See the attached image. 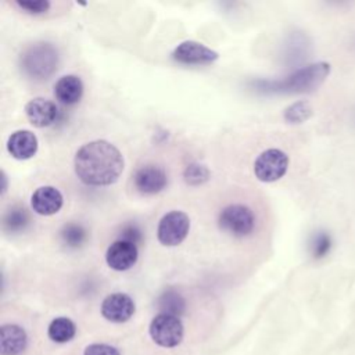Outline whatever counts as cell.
Wrapping results in <instances>:
<instances>
[{
	"label": "cell",
	"mask_w": 355,
	"mask_h": 355,
	"mask_svg": "<svg viewBox=\"0 0 355 355\" xmlns=\"http://www.w3.org/2000/svg\"><path fill=\"white\" fill-rule=\"evenodd\" d=\"M123 166V155L107 140H93L83 144L73 158L75 173L87 186H110L115 183Z\"/></svg>",
	"instance_id": "6da1fadb"
},
{
	"label": "cell",
	"mask_w": 355,
	"mask_h": 355,
	"mask_svg": "<svg viewBox=\"0 0 355 355\" xmlns=\"http://www.w3.org/2000/svg\"><path fill=\"white\" fill-rule=\"evenodd\" d=\"M330 73V65L327 62H315L306 65L294 73H291L287 79L276 83L273 90L283 93H305L318 89L324 79Z\"/></svg>",
	"instance_id": "7a4b0ae2"
},
{
	"label": "cell",
	"mask_w": 355,
	"mask_h": 355,
	"mask_svg": "<svg viewBox=\"0 0 355 355\" xmlns=\"http://www.w3.org/2000/svg\"><path fill=\"white\" fill-rule=\"evenodd\" d=\"M57 50L50 43L29 47L22 55V69L32 78L47 79L57 68Z\"/></svg>",
	"instance_id": "3957f363"
},
{
	"label": "cell",
	"mask_w": 355,
	"mask_h": 355,
	"mask_svg": "<svg viewBox=\"0 0 355 355\" xmlns=\"http://www.w3.org/2000/svg\"><path fill=\"white\" fill-rule=\"evenodd\" d=\"M148 334L157 345L162 348H175L183 341L184 327L179 316L158 313L150 322Z\"/></svg>",
	"instance_id": "277c9868"
},
{
	"label": "cell",
	"mask_w": 355,
	"mask_h": 355,
	"mask_svg": "<svg viewBox=\"0 0 355 355\" xmlns=\"http://www.w3.org/2000/svg\"><path fill=\"white\" fill-rule=\"evenodd\" d=\"M288 155L279 148L262 151L254 162L255 178L261 182L270 183L283 178L288 169Z\"/></svg>",
	"instance_id": "5b68a950"
},
{
	"label": "cell",
	"mask_w": 355,
	"mask_h": 355,
	"mask_svg": "<svg viewBox=\"0 0 355 355\" xmlns=\"http://www.w3.org/2000/svg\"><path fill=\"white\" fill-rule=\"evenodd\" d=\"M218 223L223 232L234 237H244L252 232L255 219L248 207L241 204H230L220 211Z\"/></svg>",
	"instance_id": "8992f818"
},
{
	"label": "cell",
	"mask_w": 355,
	"mask_h": 355,
	"mask_svg": "<svg viewBox=\"0 0 355 355\" xmlns=\"http://www.w3.org/2000/svg\"><path fill=\"white\" fill-rule=\"evenodd\" d=\"M190 219L183 211H169L166 212L157 229V237L161 244L166 247H175L180 244L189 234Z\"/></svg>",
	"instance_id": "52a82bcc"
},
{
	"label": "cell",
	"mask_w": 355,
	"mask_h": 355,
	"mask_svg": "<svg viewBox=\"0 0 355 355\" xmlns=\"http://www.w3.org/2000/svg\"><path fill=\"white\" fill-rule=\"evenodd\" d=\"M100 311L108 322L123 323L133 316L136 305L130 295L125 293H112L103 300Z\"/></svg>",
	"instance_id": "ba28073f"
},
{
	"label": "cell",
	"mask_w": 355,
	"mask_h": 355,
	"mask_svg": "<svg viewBox=\"0 0 355 355\" xmlns=\"http://www.w3.org/2000/svg\"><path fill=\"white\" fill-rule=\"evenodd\" d=\"M218 53L207 47L205 44L196 40L182 42L173 51L172 58L180 64L198 65V64H211L218 60Z\"/></svg>",
	"instance_id": "9c48e42d"
},
{
	"label": "cell",
	"mask_w": 355,
	"mask_h": 355,
	"mask_svg": "<svg viewBox=\"0 0 355 355\" xmlns=\"http://www.w3.org/2000/svg\"><path fill=\"white\" fill-rule=\"evenodd\" d=\"M139 258L137 245L126 241V240H115L110 244L105 251V262L107 265L118 272H123L135 266Z\"/></svg>",
	"instance_id": "30bf717a"
},
{
	"label": "cell",
	"mask_w": 355,
	"mask_h": 355,
	"mask_svg": "<svg viewBox=\"0 0 355 355\" xmlns=\"http://www.w3.org/2000/svg\"><path fill=\"white\" fill-rule=\"evenodd\" d=\"M58 107L43 97H35L25 104V115L35 128L51 126L58 119Z\"/></svg>",
	"instance_id": "8fae6325"
},
{
	"label": "cell",
	"mask_w": 355,
	"mask_h": 355,
	"mask_svg": "<svg viewBox=\"0 0 355 355\" xmlns=\"http://www.w3.org/2000/svg\"><path fill=\"white\" fill-rule=\"evenodd\" d=\"M64 202L61 191L54 186H40L31 196L32 209L43 216L57 214Z\"/></svg>",
	"instance_id": "7c38bea8"
},
{
	"label": "cell",
	"mask_w": 355,
	"mask_h": 355,
	"mask_svg": "<svg viewBox=\"0 0 355 355\" xmlns=\"http://www.w3.org/2000/svg\"><path fill=\"white\" fill-rule=\"evenodd\" d=\"M135 187L143 194H155L165 189L168 183L166 173L162 168L155 165H146L136 171L133 176Z\"/></svg>",
	"instance_id": "4fadbf2b"
},
{
	"label": "cell",
	"mask_w": 355,
	"mask_h": 355,
	"mask_svg": "<svg viewBox=\"0 0 355 355\" xmlns=\"http://www.w3.org/2000/svg\"><path fill=\"white\" fill-rule=\"evenodd\" d=\"M28 348L26 331L15 323H6L0 327V354L21 355Z\"/></svg>",
	"instance_id": "5bb4252c"
},
{
	"label": "cell",
	"mask_w": 355,
	"mask_h": 355,
	"mask_svg": "<svg viewBox=\"0 0 355 355\" xmlns=\"http://www.w3.org/2000/svg\"><path fill=\"white\" fill-rule=\"evenodd\" d=\"M37 137L31 130H15L7 140V151L15 159H29L37 151Z\"/></svg>",
	"instance_id": "9a60e30c"
},
{
	"label": "cell",
	"mask_w": 355,
	"mask_h": 355,
	"mask_svg": "<svg viewBox=\"0 0 355 355\" xmlns=\"http://www.w3.org/2000/svg\"><path fill=\"white\" fill-rule=\"evenodd\" d=\"M83 94V83L76 75H64L54 85L55 98L67 105L76 104Z\"/></svg>",
	"instance_id": "2e32d148"
},
{
	"label": "cell",
	"mask_w": 355,
	"mask_h": 355,
	"mask_svg": "<svg viewBox=\"0 0 355 355\" xmlns=\"http://www.w3.org/2000/svg\"><path fill=\"white\" fill-rule=\"evenodd\" d=\"M75 334H76L75 323L69 318H65V316L53 319L47 327L49 338L58 344L71 341L75 337Z\"/></svg>",
	"instance_id": "e0dca14e"
},
{
	"label": "cell",
	"mask_w": 355,
	"mask_h": 355,
	"mask_svg": "<svg viewBox=\"0 0 355 355\" xmlns=\"http://www.w3.org/2000/svg\"><path fill=\"white\" fill-rule=\"evenodd\" d=\"M60 237L62 243L69 248H79L87 240V232L80 223H67L60 230Z\"/></svg>",
	"instance_id": "ac0fdd59"
},
{
	"label": "cell",
	"mask_w": 355,
	"mask_h": 355,
	"mask_svg": "<svg viewBox=\"0 0 355 355\" xmlns=\"http://www.w3.org/2000/svg\"><path fill=\"white\" fill-rule=\"evenodd\" d=\"M29 223V215L24 207H11L3 218L4 230L10 233H18L25 230Z\"/></svg>",
	"instance_id": "d6986e66"
},
{
	"label": "cell",
	"mask_w": 355,
	"mask_h": 355,
	"mask_svg": "<svg viewBox=\"0 0 355 355\" xmlns=\"http://www.w3.org/2000/svg\"><path fill=\"white\" fill-rule=\"evenodd\" d=\"M158 306L161 309V313L180 316L184 312L186 302L179 293L173 290H168L158 298Z\"/></svg>",
	"instance_id": "ffe728a7"
},
{
	"label": "cell",
	"mask_w": 355,
	"mask_h": 355,
	"mask_svg": "<svg viewBox=\"0 0 355 355\" xmlns=\"http://www.w3.org/2000/svg\"><path fill=\"white\" fill-rule=\"evenodd\" d=\"M311 115H312V107L305 100L295 101L294 104L287 107L284 111V119L288 123H302L306 119H309Z\"/></svg>",
	"instance_id": "44dd1931"
},
{
	"label": "cell",
	"mask_w": 355,
	"mask_h": 355,
	"mask_svg": "<svg viewBox=\"0 0 355 355\" xmlns=\"http://www.w3.org/2000/svg\"><path fill=\"white\" fill-rule=\"evenodd\" d=\"M311 254L315 259H320L330 252L331 237L326 232H318L311 240Z\"/></svg>",
	"instance_id": "7402d4cb"
},
{
	"label": "cell",
	"mask_w": 355,
	"mask_h": 355,
	"mask_svg": "<svg viewBox=\"0 0 355 355\" xmlns=\"http://www.w3.org/2000/svg\"><path fill=\"white\" fill-rule=\"evenodd\" d=\"M209 178V172L204 165L191 164L184 169V180L190 184H200Z\"/></svg>",
	"instance_id": "603a6c76"
},
{
	"label": "cell",
	"mask_w": 355,
	"mask_h": 355,
	"mask_svg": "<svg viewBox=\"0 0 355 355\" xmlns=\"http://www.w3.org/2000/svg\"><path fill=\"white\" fill-rule=\"evenodd\" d=\"M18 8H21L24 12L28 14H43L49 11L51 7V3L49 0H36V1H15L14 3Z\"/></svg>",
	"instance_id": "cb8c5ba5"
},
{
	"label": "cell",
	"mask_w": 355,
	"mask_h": 355,
	"mask_svg": "<svg viewBox=\"0 0 355 355\" xmlns=\"http://www.w3.org/2000/svg\"><path fill=\"white\" fill-rule=\"evenodd\" d=\"M82 355H121L119 349L110 344L104 343H93L85 347Z\"/></svg>",
	"instance_id": "d4e9b609"
},
{
	"label": "cell",
	"mask_w": 355,
	"mask_h": 355,
	"mask_svg": "<svg viewBox=\"0 0 355 355\" xmlns=\"http://www.w3.org/2000/svg\"><path fill=\"white\" fill-rule=\"evenodd\" d=\"M119 239L130 241V243L137 245V243L141 241V230L135 223L133 225H126V226H123Z\"/></svg>",
	"instance_id": "484cf974"
}]
</instances>
